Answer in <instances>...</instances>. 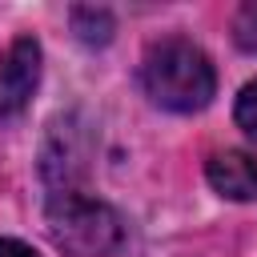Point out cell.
<instances>
[{"label":"cell","instance_id":"cell-1","mask_svg":"<svg viewBox=\"0 0 257 257\" xmlns=\"http://www.w3.org/2000/svg\"><path fill=\"white\" fill-rule=\"evenodd\" d=\"M141 84H145L153 104H161L169 112H197L213 100L217 72L193 40L169 36V40H157L145 52Z\"/></svg>","mask_w":257,"mask_h":257},{"label":"cell","instance_id":"cell-2","mask_svg":"<svg viewBox=\"0 0 257 257\" xmlns=\"http://www.w3.org/2000/svg\"><path fill=\"white\" fill-rule=\"evenodd\" d=\"M48 233L68 257H108L124 241L120 217L80 189H60L48 201Z\"/></svg>","mask_w":257,"mask_h":257},{"label":"cell","instance_id":"cell-3","mask_svg":"<svg viewBox=\"0 0 257 257\" xmlns=\"http://www.w3.org/2000/svg\"><path fill=\"white\" fill-rule=\"evenodd\" d=\"M40 84V44L32 36L12 40L4 64H0V120H12L28 108L32 92Z\"/></svg>","mask_w":257,"mask_h":257},{"label":"cell","instance_id":"cell-4","mask_svg":"<svg viewBox=\"0 0 257 257\" xmlns=\"http://www.w3.org/2000/svg\"><path fill=\"white\" fill-rule=\"evenodd\" d=\"M205 177L229 201H253L257 197V161L249 153H241V149L213 153L209 165H205Z\"/></svg>","mask_w":257,"mask_h":257},{"label":"cell","instance_id":"cell-5","mask_svg":"<svg viewBox=\"0 0 257 257\" xmlns=\"http://www.w3.org/2000/svg\"><path fill=\"white\" fill-rule=\"evenodd\" d=\"M237 124L257 141V80H249L237 96Z\"/></svg>","mask_w":257,"mask_h":257},{"label":"cell","instance_id":"cell-6","mask_svg":"<svg viewBox=\"0 0 257 257\" xmlns=\"http://www.w3.org/2000/svg\"><path fill=\"white\" fill-rule=\"evenodd\" d=\"M233 28H237V44L249 48V52H257V4H245V8L237 12Z\"/></svg>","mask_w":257,"mask_h":257},{"label":"cell","instance_id":"cell-7","mask_svg":"<svg viewBox=\"0 0 257 257\" xmlns=\"http://www.w3.org/2000/svg\"><path fill=\"white\" fill-rule=\"evenodd\" d=\"M0 257H36V253L16 237H0Z\"/></svg>","mask_w":257,"mask_h":257}]
</instances>
